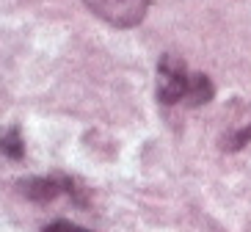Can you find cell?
Masks as SVG:
<instances>
[{"mask_svg": "<svg viewBox=\"0 0 251 232\" xmlns=\"http://www.w3.org/2000/svg\"><path fill=\"white\" fill-rule=\"evenodd\" d=\"M23 194L33 202H52V199H58V196H75L77 194V188H75L72 180L67 177H33V180H25L23 182Z\"/></svg>", "mask_w": 251, "mask_h": 232, "instance_id": "obj_3", "label": "cell"}, {"mask_svg": "<svg viewBox=\"0 0 251 232\" xmlns=\"http://www.w3.org/2000/svg\"><path fill=\"white\" fill-rule=\"evenodd\" d=\"M251 141V128H243V130H237L232 138H229V150H243L246 144Z\"/></svg>", "mask_w": 251, "mask_h": 232, "instance_id": "obj_7", "label": "cell"}, {"mask_svg": "<svg viewBox=\"0 0 251 232\" xmlns=\"http://www.w3.org/2000/svg\"><path fill=\"white\" fill-rule=\"evenodd\" d=\"M213 97H215L213 80H210L207 75H201V72H193L191 89H188V100H185V105H191V108H196V105H207Z\"/></svg>", "mask_w": 251, "mask_h": 232, "instance_id": "obj_4", "label": "cell"}, {"mask_svg": "<svg viewBox=\"0 0 251 232\" xmlns=\"http://www.w3.org/2000/svg\"><path fill=\"white\" fill-rule=\"evenodd\" d=\"M193 72L179 55L166 52L157 64V100L163 105H185Z\"/></svg>", "mask_w": 251, "mask_h": 232, "instance_id": "obj_1", "label": "cell"}, {"mask_svg": "<svg viewBox=\"0 0 251 232\" xmlns=\"http://www.w3.org/2000/svg\"><path fill=\"white\" fill-rule=\"evenodd\" d=\"M45 232H91V230H86V227H80V224H72V221H52V224H47L45 227Z\"/></svg>", "mask_w": 251, "mask_h": 232, "instance_id": "obj_6", "label": "cell"}, {"mask_svg": "<svg viewBox=\"0 0 251 232\" xmlns=\"http://www.w3.org/2000/svg\"><path fill=\"white\" fill-rule=\"evenodd\" d=\"M83 3L113 28H135L149 8V0H83Z\"/></svg>", "mask_w": 251, "mask_h": 232, "instance_id": "obj_2", "label": "cell"}, {"mask_svg": "<svg viewBox=\"0 0 251 232\" xmlns=\"http://www.w3.org/2000/svg\"><path fill=\"white\" fill-rule=\"evenodd\" d=\"M0 150L6 152L8 157H14V160H20V157L25 155V147H23V135H20V130H8L6 135H3V141H0Z\"/></svg>", "mask_w": 251, "mask_h": 232, "instance_id": "obj_5", "label": "cell"}]
</instances>
